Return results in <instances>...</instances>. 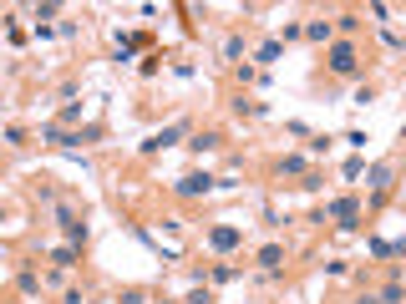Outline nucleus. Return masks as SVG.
<instances>
[{"label": "nucleus", "instance_id": "f257e3e1", "mask_svg": "<svg viewBox=\"0 0 406 304\" xmlns=\"http://www.w3.org/2000/svg\"><path fill=\"white\" fill-rule=\"evenodd\" d=\"M325 66H330L335 76H356V71H361L356 41H330V46H325Z\"/></svg>", "mask_w": 406, "mask_h": 304}, {"label": "nucleus", "instance_id": "f03ea898", "mask_svg": "<svg viewBox=\"0 0 406 304\" xmlns=\"http://www.w3.org/2000/svg\"><path fill=\"white\" fill-rule=\"evenodd\" d=\"M188 132H193V122H188V117H178V122H173V127H163V132H153V137H148V142H142V152H163V148H173V142H178V137H188Z\"/></svg>", "mask_w": 406, "mask_h": 304}, {"label": "nucleus", "instance_id": "7ed1b4c3", "mask_svg": "<svg viewBox=\"0 0 406 304\" xmlns=\"http://www.w3.org/2000/svg\"><path fill=\"white\" fill-rule=\"evenodd\" d=\"M56 223H61V233H67V239L82 248L87 244V223H82V213H76V208H67V203H56Z\"/></svg>", "mask_w": 406, "mask_h": 304}, {"label": "nucleus", "instance_id": "20e7f679", "mask_svg": "<svg viewBox=\"0 0 406 304\" xmlns=\"http://www.w3.org/2000/svg\"><path fill=\"white\" fill-rule=\"evenodd\" d=\"M330 218L340 223V229H356V223H361V203H356V198H335V203H330Z\"/></svg>", "mask_w": 406, "mask_h": 304}, {"label": "nucleus", "instance_id": "39448f33", "mask_svg": "<svg viewBox=\"0 0 406 304\" xmlns=\"http://www.w3.org/2000/svg\"><path fill=\"white\" fill-rule=\"evenodd\" d=\"M386 193H391V163H376V167H371V203L381 208Z\"/></svg>", "mask_w": 406, "mask_h": 304}, {"label": "nucleus", "instance_id": "423d86ee", "mask_svg": "<svg viewBox=\"0 0 406 304\" xmlns=\"http://www.w3.org/2000/svg\"><path fill=\"white\" fill-rule=\"evenodd\" d=\"M208 244H214L218 254H229V248L244 244V229H229V223H224V229H208Z\"/></svg>", "mask_w": 406, "mask_h": 304}, {"label": "nucleus", "instance_id": "0eeeda50", "mask_svg": "<svg viewBox=\"0 0 406 304\" xmlns=\"http://www.w3.org/2000/svg\"><path fill=\"white\" fill-rule=\"evenodd\" d=\"M178 193H183V198H199V193H214V178H208V173H188V178H178Z\"/></svg>", "mask_w": 406, "mask_h": 304}, {"label": "nucleus", "instance_id": "6e6552de", "mask_svg": "<svg viewBox=\"0 0 406 304\" xmlns=\"http://www.w3.org/2000/svg\"><path fill=\"white\" fill-rule=\"evenodd\" d=\"M300 36H310V41H315V46H330V41H335L330 21H305V25H300Z\"/></svg>", "mask_w": 406, "mask_h": 304}, {"label": "nucleus", "instance_id": "1a4fd4ad", "mask_svg": "<svg viewBox=\"0 0 406 304\" xmlns=\"http://www.w3.org/2000/svg\"><path fill=\"white\" fill-rule=\"evenodd\" d=\"M254 259H259V269H280V264H284V244H264Z\"/></svg>", "mask_w": 406, "mask_h": 304}, {"label": "nucleus", "instance_id": "9d476101", "mask_svg": "<svg viewBox=\"0 0 406 304\" xmlns=\"http://www.w3.org/2000/svg\"><path fill=\"white\" fill-rule=\"evenodd\" d=\"M330 31H346V36H356V31H361V16H356V10H340V16L330 21Z\"/></svg>", "mask_w": 406, "mask_h": 304}, {"label": "nucleus", "instance_id": "9b49d317", "mask_svg": "<svg viewBox=\"0 0 406 304\" xmlns=\"http://www.w3.org/2000/svg\"><path fill=\"white\" fill-rule=\"evenodd\" d=\"M16 289H21V294H41V274H36V269H21V274H16Z\"/></svg>", "mask_w": 406, "mask_h": 304}, {"label": "nucleus", "instance_id": "f8f14e48", "mask_svg": "<svg viewBox=\"0 0 406 304\" xmlns=\"http://www.w3.org/2000/svg\"><path fill=\"white\" fill-rule=\"evenodd\" d=\"M218 142H224L218 132H193V142H188V148H193V152H214Z\"/></svg>", "mask_w": 406, "mask_h": 304}, {"label": "nucleus", "instance_id": "ddd939ff", "mask_svg": "<svg viewBox=\"0 0 406 304\" xmlns=\"http://www.w3.org/2000/svg\"><path fill=\"white\" fill-rule=\"evenodd\" d=\"M51 259H56L61 269H71V264H76V244H61V248H51Z\"/></svg>", "mask_w": 406, "mask_h": 304}, {"label": "nucleus", "instance_id": "4468645a", "mask_svg": "<svg viewBox=\"0 0 406 304\" xmlns=\"http://www.w3.org/2000/svg\"><path fill=\"white\" fill-rule=\"evenodd\" d=\"M244 56V36H229L224 41V61H239Z\"/></svg>", "mask_w": 406, "mask_h": 304}, {"label": "nucleus", "instance_id": "2eb2a0df", "mask_svg": "<svg viewBox=\"0 0 406 304\" xmlns=\"http://www.w3.org/2000/svg\"><path fill=\"white\" fill-rule=\"evenodd\" d=\"M280 51H284V41H264V46H259V61H264V66L280 61Z\"/></svg>", "mask_w": 406, "mask_h": 304}, {"label": "nucleus", "instance_id": "dca6fc26", "mask_svg": "<svg viewBox=\"0 0 406 304\" xmlns=\"http://www.w3.org/2000/svg\"><path fill=\"white\" fill-rule=\"evenodd\" d=\"M117 304H148V294H142V289H122V294H117Z\"/></svg>", "mask_w": 406, "mask_h": 304}, {"label": "nucleus", "instance_id": "f3484780", "mask_svg": "<svg viewBox=\"0 0 406 304\" xmlns=\"http://www.w3.org/2000/svg\"><path fill=\"white\" fill-rule=\"evenodd\" d=\"M284 173H305V157H284V163H280V178Z\"/></svg>", "mask_w": 406, "mask_h": 304}, {"label": "nucleus", "instance_id": "a211bd4d", "mask_svg": "<svg viewBox=\"0 0 406 304\" xmlns=\"http://www.w3.org/2000/svg\"><path fill=\"white\" fill-rule=\"evenodd\" d=\"M234 274H239V269H234V264H218V269H214V284H229Z\"/></svg>", "mask_w": 406, "mask_h": 304}, {"label": "nucleus", "instance_id": "6ab92c4d", "mask_svg": "<svg viewBox=\"0 0 406 304\" xmlns=\"http://www.w3.org/2000/svg\"><path fill=\"white\" fill-rule=\"evenodd\" d=\"M183 304H214V294H208V289H193V294L183 299Z\"/></svg>", "mask_w": 406, "mask_h": 304}, {"label": "nucleus", "instance_id": "aec40b11", "mask_svg": "<svg viewBox=\"0 0 406 304\" xmlns=\"http://www.w3.org/2000/svg\"><path fill=\"white\" fill-rule=\"evenodd\" d=\"M61 304H87V299H82V289H67V299H61Z\"/></svg>", "mask_w": 406, "mask_h": 304}]
</instances>
